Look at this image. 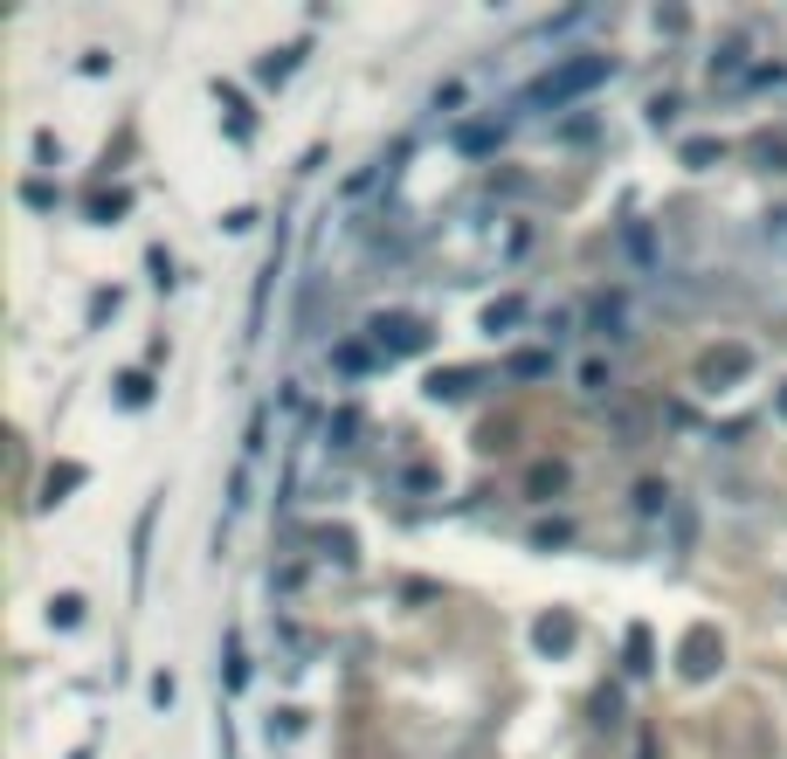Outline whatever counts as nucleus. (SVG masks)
<instances>
[{"mask_svg": "<svg viewBox=\"0 0 787 759\" xmlns=\"http://www.w3.org/2000/svg\"><path fill=\"white\" fill-rule=\"evenodd\" d=\"M608 76H615V63H608V56H567V63H553V69H546L539 84H532V104H539V111H567L573 97L601 90Z\"/></svg>", "mask_w": 787, "mask_h": 759, "instance_id": "1", "label": "nucleus"}, {"mask_svg": "<svg viewBox=\"0 0 787 759\" xmlns=\"http://www.w3.org/2000/svg\"><path fill=\"white\" fill-rule=\"evenodd\" d=\"M366 338H374V353H387V359L429 353V325L414 318V311H374V318H366Z\"/></svg>", "mask_w": 787, "mask_h": 759, "instance_id": "2", "label": "nucleus"}, {"mask_svg": "<svg viewBox=\"0 0 787 759\" xmlns=\"http://www.w3.org/2000/svg\"><path fill=\"white\" fill-rule=\"evenodd\" d=\"M725 663V642H719V628L712 621H698L684 642H677V670H684V684H704V676H712Z\"/></svg>", "mask_w": 787, "mask_h": 759, "instance_id": "3", "label": "nucleus"}, {"mask_svg": "<svg viewBox=\"0 0 787 759\" xmlns=\"http://www.w3.org/2000/svg\"><path fill=\"white\" fill-rule=\"evenodd\" d=\"M746 373H753V353L746 346H712V353L698 359V387H704V394H719V387L746 380Z\"/></svg>", "mask_w": 787, "mask_h": 759, "instance_id": "4", "label": "nucleus"}, {"mask_svg": "<svg viewBox=\"0 0 787 759\" xmlns=\"http://www.w3.org/2000/svg\"><path fill=\"white\" fill-rule=\"evenodd\" d=\"M573 636H581V621H573L567 608H553V615H539V621H532V642L546 649V657H567Z\"/></svg>", "mask_w": 787, "mask_h": 759, "instance_id": "5", "label": "nucleus"}, {"mask_svg": "<svg viewBox=\"0 0 787 759\" xmlns=\"http://www.w3.org/2000/svg\"><path fill=\"white\" fill-rule=\"evenodd\" d=\"M470 387H477V373H470V366H450V373L429 380V401H463Z\"/></svg>", "mask_w": 787, "mask_h": 759, "instance_id": "6", "label": "nucleus"}, {"mask_svg": "<svg viewBox=\"0 0 787 759\" xmlns=\"http://www.w3.org/2000/svg\"><path fill=\"white\" fill-rule=\"evenodd\" d=\"M84 484V463H63V469H48V484H42V505H63V497Z\"/></svg>", "mask_w": 787, "mask_h": 759, "instance_id": "7", "label": "nucleus"}, {"mask_svg": "<svg viewBox=\"0 0 787 759\" xmlns=\"http://www.w3.org/2000/svg\"><path fill=\"white\" fill-rule=\"evenodd\" d=\"M298 56H304V48H277V56H262V63H256V76H262V84H283V76L298 69Z\"/></svg>", "mask_w": 787, "mask_h": 759, "instance_id": "8", "label": "nucleus"}, {"mask_svg": "<svg viewBox=\"0 0 787 759\" xmlns=\"http://www.w3.org/2000/svg\"><path fill=\"white\" fill-rule=\"evenodd\" d=\"M48 621H56V628H76V621H84V594H56V600H48Z\"/></svg>", "mask_w": 787, "mask_h": 759, "instance_id": "9", "label": "nucleus"}, {"mask_svg": "<svg viewBox=\"0 0 787 759\" xmlns=\"http://www.w3.org/2000/svg\"><path fill=\"white\" fill-rule=\"evenodd\" d=\"M553 490H567V463H539L532 469V497H553Z\"/></svg>", "mask_w": 787, "mask_h": 759, "instance_id": "10", "label": "nucleus"}, {"mask_svg": "<svg viewBox=\"0 0 787 759\" xmlns=\"http://www.w3.org/2000/svg\"><path fill=\"white\" fill-rule=\"evenodd\" d=\"M712 160H725L719 139H691V145H684V166H712Z\"/></svg>", "mask_w": 787, "mask_h": 759, "instance_id": "11", "label": "nucleus"}, {"mask_svg": "<svg viewBox=\"0 0 787 759\" xmlns=\"http://www.w3.org/2000/svg\"><path fill=\"white\" fill-rule=\"evenodd\" d=\"M118 394H125V408H145V401H152V380H145V373H125Z\"/></svg>", "mask_w": 787, "mask_h": 759, "instance_id": "12", "label": "nucleus"}, {"mask_svg": "<svg viewBox=\"0 0 787 759\" xmlns=\"http://www.w3.org/2000/svg\"><path fill=\"white\" fill-rule=\"evenodd\" d=\"M125 207H131V194H97V200H90V221H118Z\"/></svg>", "mask_w": 787, "mask_h": 759, "instance_id": "13", "label": "nucleus"}, {"mask_svg": "<svg viewBox=\"0 0 787 759\" xmlns=\"http://www.w3.org/2000/svg\"><path fill=\"white\" fill-rule=\"evenodd\" d=\"M456 145H463V152H490V145H497V132H490V124H463Z\"/></svg>", "mask_w": 787, "mask_h": 759, "instance_id": "14", "label": "nucleus"}, {"mask_svg": "<svg viewBox=\"0 0 787 759\" xmlns=\"http://www.w3.org/2000/svg\"><path fill=\"white\" fill-rule=\"evenodd\" d=\"M546 366H553V359H546V353H518V359H511V373H518V380H539Z\"/></svg>", "mask_w": 787, "mask_h": 759, "instance_id": "15", "label": "nucleus"}, {"mask_svg": "<svg viewBox=\"0 0 787 759\" xmlns=\"http://www.w3.org/2000/svg\"><path fill=\"white\" fill-rule=\"evenodd\" d=\"M518 311H525V304L505 297V304H490V311H484V325H490V332H497V325H518Z\"/></svg>", "mask_w": 787, "mask_h": 759, "instance_id": "16", "label": "nucleus"}, {"mask_svg": "<svg viewBox=\"0 0 787 759\" xmlns=\"http://www.w3.org/2000/svg\"><path fill=\"white\" fill-rule=\"evenodd\" d=\"M636 505H643V511L656 518V511H664V505H670V490H664V484H643V490H636Z\"/></svg>", "mask_w": 787, "mask_h": 759, "instance_id": "17", "label": "nucleus"}, {"mask_svg": "<svg viewBox=\"0 0 787 759\" xmlns=\"http://www.w3.org/2000/svg\"><path fill=\"white\" fill-rule=\"evenodd\" d=\"M628 670H636V676L649 670V636H643V628H636V636H628Z\"/></svg>", "mask_w": 787, "mask_h": 759, "instance_id": "18", "label": "nucleus"}, {"mask_svg": "<svg viewBox=\"0 0 787 759\" xmlns=\"http://www.w3.org/2000/svg\"><path fill=\"white\" fill-rule=\"evenodd\" d=\"M759 160H767L774 173H787V139H759Z\"/></svg>", "mask_w": 787, "mask_h": 759, "instance_id": "19", "label": "nucleus"}, {"mask_svg": "<svg viewBox=\"0 0 787 759\" xmlns=\"http://www.w3.org/2000/svg\"><path fill=\"white\" fill-rule=\"evenodd\" d=\"M767 235H774V242H787V207H780V215H767Z\"/></svg>", "mask_w": 787, "mask_h": 759, "instance_id": "20", "label": "nucleus"}]
</instances>
